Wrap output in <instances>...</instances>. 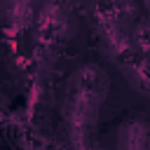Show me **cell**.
<instances>
[{
	"label": "cell",
	"instance_id": "6da1fadb",
	"mask_svg": "<svg viewBox=\"0 0 150 150\" xmlns=\"http://www.w3.org/2000/svg\"><path fill=\"white\" fill-rule=\"evenodd\" d=\"M110 91V75L96 61L80 63L63 87L59 131L70 148H89L96 141L98 117Z\"/></svg>",
	"mask_w": 150,
	"mask_h": 150
},
{
	"label": "cell",
	"instance_id": "7a4b0ae2",
	"mask_svg": "<svg viewBox=\"0 0 150 150\" xmlns=\"http://www.w3.org/2000/svg\"><path fill=\"white\" fill-rule=\"evenodd\" d=\"M33 38L42 47H59L73 38L77 21L63 0H38L33 16Z\"/></svg>",
	"mask_w": 150,
	"mask_h": 150
},
{
	"label": "cell",
	"instance_id": "3957f363",
	"mask_svg": "<svg viewBox=\"0 0 150 150\" xmlns=\"http://www.w3.org/2000/svg\"><path fill=\"white\" fill-rule=\"evenodd\" d=\"M115 145L122 150H150V115H127L115 129Z\"/></svg>",
	"mask_w": 150,
	"mask_h": 150
},
{
	"label": "cell",
	"instance_id": "277c9868",
	"mask_svg": "<svg viewBox=\"0 0 150 150\" xmlns=\"http://www.w3.org/2000/svg\"><path fill=\"white\" fill-rule=\"evenodd\" d=\"M115 66L120 68V73L127 77V82H129L134 89H138L143 96L150 98V63H148V61H143L141 56L131 54V56L117 61Z\"/></svg>",
	"mask_w": 150,
	"mask_h": 150
},
{
	"label": "cell",
	"instance_id": "5b68a950",
	"mask_svg": "<svg viewBox=\"0 0 150 150\" xmlns=\"http://www.w3.org/2000/svg\"><path fill=\"white\" fill-rule=\"evenodd\" d=\"M131 49L136 56L150 63V16H138L131 26Z\"/></svg>",
	"mask_w": 150,
	"mask_h": 150
},
{
	"label": "cell",
	"instance_id": "8992f818",
	"mask_svg": "<svg viewBox=\"0 0 150 150\" xmlns=\"http://www.w3.org/2000/svg\"><path fill=\"white\" fill-rule=\"evenodd\" d=\"M145 7H148V16H150V0H145Z\"/></svg>",
	"mask_w": 150,
	"mask_h": 150
},
{
	"label": "cell",
	"instance_id": "52a82bcc",
	"mask_svg": "<svg viewBox=\"0 0 150 150\" xmlns=\"http://www.w3.org/2000/svg\"><path fill=\"white\" fill-rule=\"evenodd\" d=\"M0 110H2V101H0Z\"/></svg>",
	"mask_w": 150,
	"mask_h": 150
}]
</instances>
